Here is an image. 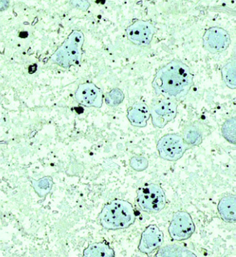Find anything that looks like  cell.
I'll list each match as a JSON object with an SVG mask.
<instances>
[{
  "label": "cell",
  "instance_id": "cell-1",
  "mask_svg": "<svg viewBox=\"0 0 236 257\" xmlns=\"http://www.w3.org/2000/svg\"><path fill=\"white\" fill-rule=\"evenodd\" d=\"M193 85V76L188 65L178 60L166 64L158 71L152 85L157 96L181 99Z\"/></svg>",
  "mask_w": 236,
  "mask_h": 257
},
{
  "label": "cell",
  "instance_id": "cell-2",
  "mask_svg": "<svg viewBox=\"0 0 236 257\" xmlns=\"http://www.w3.org/2000/svg\"><path fill=\"white\" fill-rule=\"evenodd\" d=\"M103 228L118 230L128 228L135 221V213L131 203L123 200H114L103 207L99 216Z\"/></svg>",
  "mask_w": 236,
  "mask_h": 257
},
{
  "label": "cell",
  "instance_id": "cell-3",
  "mask_svg": "<svg viewBox=\"0 0 236 257\" xmlns=\"http://www.w3.org/2000/svg\"><path fill=\"white\" fill-rule=\"evenodd\" d=\"M84 42L85 36L83 32L79 30L73 31L53 54L51 60L53 63L65 68L79 65L83 56Z\"/></svg>",
  "mask_w": 236,
  "mask_h": 257
},
{
  "label": "cell",
  "instance_id": "cell-4",
  "mask_svg": "<svg viewBox=\"0 0 236 257\" xmlns=\"http://www.w3.org/2000/svg\"><path fill=\"white\" fill-rule=\"evenodd\" d=\"M138 205L143 211L150 214L159 213L166 204V195L160 185L147 184L137 191Z\"/></svg>",
  "mask_w": 236,
  "mask_h": 257
},
{
  "label": "cell",
  "instance_id": "cell-5",
  "mask_svg": "<svg viewBox=\"0 0 236 257\" xmlns=\"http://www.w3.org/2000/svg\"><path fill=\"white\" fill-rule=\"evenodd\" d=\"M190 148L185 143L182 136L175 133L163 136L158 142L157 146L160 158L170 162H175L180 159Z\"/></svg>",
  "mask_w": 236,
  "mask_h": 257
},
{
  "label": "cell",
  "instance_id": "cell-6",
  "mask_svg": "<svg viewBox=\"0 0 236 257\" xmlns=\"http://www.w3.org/2000/svg\"><path fill=\"white\" fill-rule=\"evenodd\" d=\"M177 103L175 100L163 98L156 102L150 109L152 124L163 128L177 116Z\"/></svg>",
  "mask_w": 236,
  "mask_h": 257
},
{
  "label": "cell",
  "instance_id": "cell-7",
  "mask_svg": "<svg viewBox=\"0 0 236 257\" xmlns=\"http://www.w3.org/2000/svg\"><path fill=\"white\" fill-rule=\"evenodd\" d=\"M195 230V224L188 212L178 211L173 214L168 227V233L172 240L182 241L188 239Z\"/></svg>",
  "mask_w": 236,
  "mask_h": 257
},
{
  "label": "cell",
  "instance_id": "cell-8",
  "mask_svg": "<svg viewBox=\"0 0 236 257\" xmlns=\"http://www.w3.org/2000/svg\"><path fill=\"white\" fill-rule=\"evenodd\" d=\"M202 43L204 48L212 54L222 52L230 45V35L224 29L211 27L204 33Z\"/></svg>",
  "mask_w": 236,
  "mask_h": 257
},
{
  "label": "cell",
  "instance_id": "cell-9",
  "mask_svg": "<svg viewBox=\"0 0 236 257\" xmlns=\"http://www.w3.org/2000/svg\"><path fill=\"white\" fill-rule=\"evenodd\" d=\"M156 32V27L152 23L144 21L135 22L126 29L129 41L139 46L150 45Z\"/></svg>",
  "mask_w": 236,
  "mask_h": 257
},
{
  "label": "cell",
  "instance_id": "cell-10",
  "mask_svg": "<svg viewBox=\"0 0 236 257\" xmlns=\"http://www.w3.org/2000/svg\"><path fill=\"white\" fill-rule=\"evenodd\" d=\"M75 98L79 104L85 107L100 108L103 105V93L95 84L85 83L78 87Z\"/></svg>",
  "mask_w": 236,
  "mask_h": 257
},
{
  "label": "cell",
  "instance_id": "cell-11",
  "mask_svg": "<svg viewBox=\"0 0 236 257\" xmlns=\"http://www.w3.org/2000/svg\"><path fill=\"white\" fill-rule=\"evenodd\" d=\"M163 238L162 231L157 225H149L141 234L138 249L143 254H152L162 245Z\"/></svg>",
  "mask_w": 236,
  "mask_h": 257
},
{
  "label": "cell",
  "instance_id": "cell-12",
  "mask_svg": "<svg viewBox=\"0 0 236 257\" xmlns=\"http://www.w3.org/2000/svg\"><path fill=\"white\" fill-rule=\"evenodd\" d=\"M129 121L133 126L143 127L146 126L150 117V108L143 102H137L129 107L127 114Z\"/></svg>",
  "mask_w": 236,
  "mask_h": 257
},
{
  "label": "cell",
  "instance_id": "cell-13",
  "mask_svg": "<svg viewBox=\"0 0 236 257\" xmlns=\"http://www.w3.org/2000/svg\"><path fill=\"white\" fill-rule=\"evenodd\" d=\"M236 198L235 195L223 197L219 202L218 212L221 219L226 222L234 223L236 220Z\"/></svg>",
  "mask_w": 236,
  "mask_h": 257
},
{
  "label": "cell",
  "instance_id": "cell-14",
  "mask_svg": "<svg viewBox=\"0 0 236 257\" xmlns=\"http://www.w3.org/2000/svg\"><path fill=\"white\" fill-rule=\"evenodd\" d=\"M83 256L90 257H114L115 252L108 243L101 242L91 244L83 251Z\"/></svg>",
  "mask_w": 236,
  "mask_h": 257
},
{
  "label": "cell",
  "instance_id": "cell-15",
  "mask_svg": "<svg viewBox=\"0 0 236 257\" xmlns=\"http://www.w3.org/2000/svg\"><path fill=\"white\" fill-rule=\"evenodd\" d=\"M185 143L190 147L200 145L203 141V133L200 127L195 124L185 127L182 136Z\"/></svg>",
  "mask_w": 236,
  "mask_h": 257
},
{
  "label": "cell",
  "instance_id": "cell-16",
  "mask_svg": "<svg viewBox=\"0 0 236 257\" xmlns=\"http://www.w3.org/2000/svg\"><path fill=\"white\" fill-rule=\"evenodd\" d=\"M156 256H196L185 247L177 245H166L157 251Z\"/></svg>",
  "mask_w": 236,
  "mask_h": 257
},
{
  "label": "cell",
  "instance_id": "cell-17",
  "mask_svg": "<svg viewBox=\"0 0 236 257\" xmlns=\"http://www.w3.org/2000/svg\"><path fill=\"white\" fill-rule=\"evenodd\" d=\"M221 76L226 86L230 89H235L236 73L235 60L228 62L221 69Z\"/></svg>",
  "mask_w": 236,
  "mask_h": 257
},
{
  "label": "cell",
  "instance_id": "cell-18",
  "mask_svg": "<svg viewBox=\"0 0 236 257\" xmlns=\"http://www.w3.org/2000/svg\"><path fill=\"white\" fill-rule=\"evenodd\" d=\"M32 184L38 196L43 197L52 190L53 180L51 177H45L38 180H32Z\"/></svg>",
  "mask_w": 236,
  "mask_h": 257
},
{
  "label": "cell",
  "instance_id": "cell-19",
  "mask_svg": "<svg viewBox=\"0 0 236 257\" xmlns=\"http://www.w3.org/2000/svg\"><path fill=\"white\" fill-rule=\"evenodd\" d=\"M235 117L228 118L221 127V133L225 139L230 143L235 144Z\"/></svg>",
  "mask_w": 236,
  "mask_h": 257
},
{
  "label": "cell",
  "instance_id": "cell-20",
  "mask_svg": "<svg viewBox=\"0 0 236 257\" xmlns=\"http://www.w3.org/2000/svg\"><path fill=\"white\" fill-rule=\"evenodd\" d=\"M124 94L119 88H114L105 96V103L110 107H116L121 104L124 100Z\"/></svg>",
  "mask_w": 236,
  "mask_h": 257
},
{
  "label": "cell",
  "instance_id": "cell-21",
  "mask_svg": "<svg viewBox=\"0 0 236 257\" xmlns=\"http://www.w3.org/2000/svg\"><path fill=\"white\" fill-rule=\"evenodd\" d=\"M130 167L137 171H142L148 167V161L142 156H135L131 158L130 162Z\"/></svg>",
  "mask_w": 236,
  "mask_h": 257
}]
</instances>
